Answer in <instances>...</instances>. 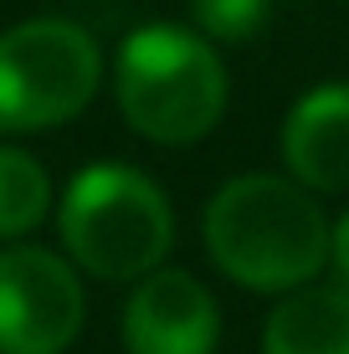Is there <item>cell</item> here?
Wrapping results in <instances>:
<instances>
[{
	"instance_id": "1",
	"label": "cell",
	"mask_w": 349,
	"mask_h": 354,
	"mask_svg": "<svg viewBox=\"0 0 349 354\" xmlns=\"http://www.w3.org/2000/svg\"><path fill=\"white\" fill-rule=\"evenodd\" d=\"M334 226L298 180L236 175L206 205V252L232 283L252 292L308 288L329 267Z\"/></svg>"
},
{
	"instance_id": "2",
	"label": "cell",
	"mask_w": 349,
	"mask_h": 354,
	"mask_svg": "<svg viewBox=\"0 0 349 354\" xmlns=\"http://www.w3.org/2000/svg\"><path fill=\"white\" fill-rule=\"evenodd\" d=\"M118 113L139 139L154 144H196L221 124L232 82L221 52L196 26H139L124 36L113 62Z\"/></svg>"
},
{
	"instance_id": "3",
	"label": "cell",
	"mask_w": 349,
	"mask_h": 354,
	"mask_svg": "<svg viewBox=\"0 0 349 354\" xmlns=\"http://www.w3.org/2000/svg\"><path fill=\"white\" fill-rule=\"evenodd\" d=\"M67 257L103 283H139L160 272L175 241V211L164 190L134 165H88L72 175L57 205Z\"/></svg>"
},
{
	"instance_id": "4",
	"label": "cell",
	"mask_w": 349,
	"mask_h": 354,
	"mask_svg": "<svg viewBox=\"0 0 349 354\" xmlns=\"http://www.w3.org/2000/svg\"><path fill=\"white\" fill-rule=\"evenodd\" d=\"M103 82V52L77 21L36 16L0 31V133L77 118Z\"/></svg>"
},
{
	"instance_id": "5",
	"label": "cell",
	"mask_w": 349,
	"mask_h": 354,
	"mask_svg": "<svg viewBox=\"0 0 349 354\" xmlns=\"http://www.w3.org/2000/svg\"><path fill=\"white\" fill-rule=\"evenodd\" d=\"M77 267L46 247L0 252V354H62L82 328Z\"/></svg>"
},
{
	"instance_id": "6",
	"label": "cell",
	"mask_w": 349,
	"mask_h": 354,
	"mask_svg": "<svg viewBox=\"0 0 349 354\" xmlns=\"http://www.w3.org/2000/svg\"><path fill=\"white\" fill-rule=\"evenodd\" d=\"M221 308L211 288L180 267L139 277L134 298L124 303V344L129 354H216Z\"/></svg>"
},
{
	"instance_id": "7",
	"label": "cell",
	"mask_w": 349,
	"mask_h": 354,
	"mask_svg": "<svg viewBox=\"0 0 349 354\" xmlns=\"http://www.w3.org/2000/svg\"><path fill=\"white\" fill-rule=\"evenodd\" d=\"M283 165L314 195L349 190V82L314 88L293 103L283 124Z\"/></svg>"
},
{
	"instance_id": "8",
	"label": "cell",
	"mask_w": 349,
	"mask_h": 354,
	"mask_svg": "<svg viewBox=\"0 0 349 354\" xmlns=\"http://www.w3.org/2000/svg\"><path fill=\"white\" fill-rule=\"evenodd\" d=\"M262 354H349V292L334 283L283 292L262 324Z\"/></svg>"
},
{
	"instance_id": "9",
	"label": "cell",
	"mask_w": 349,
	"mask_h": 354,
	"mask_svg": "<svg viewBox=\"0 0 349 354\" xmlns=\"http://www.w3.org/2000/svg\"><path fill=\"white\" fill-rule=\"evenodd\" d=\"M52 211V180L26 149L0 144V241L36 231Z\"/></svg>"
},
{
	"instance_id": "10",
	"label": "cell",
	"mask_w": 349,
	"mask_h": 354,
	"mask_svg": "<svg viewBox=\"0 0 349 354\" xmlns=\"http://www.w3.org/2000/svg\"><path fill=\"white\" fill-rule=\"evenodd\" d=\"M272 0H190V21L211 46H242L267 26Z\"/></svg>"
},
{
	"instance_id": "11",
	"label": "cell",
	"mask_w": 349,
	"mask_h": 354,
	"mask_svg": "<svg viewBox=\"0 0 349 354\" xmlns=\"http://www.w3.org/2000/svg\"><path fill=\"white\" fill-rule=\"evenodd\" d=\"M329 267H334V288L349 292V211L334 221V241H329Z\"/></svg>"
}]
</instances>
